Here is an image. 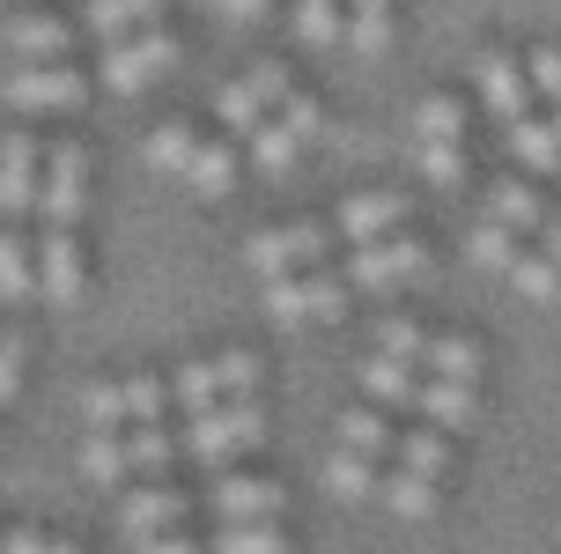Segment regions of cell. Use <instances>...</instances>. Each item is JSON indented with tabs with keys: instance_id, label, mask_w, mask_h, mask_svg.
I'll return each mask as SVG.
<instances>
[{
	"instance_id": "obj_15",
	"label": "cell",
	"mask_w": 561,
	"mask_h": 554,
	"mask_svg": "<svg viewBox=\"0 0 561 554\" xmlns=\"http://www.w3.org/2000/svg\"><path fill=\"white\" fill-rule=\"evenodd\" d=\"M414 407L428 415V429H473L480 421V392L458 385V377H428V385L414 392Z\"/></svg>"
},
{
	"instance_id": "obj_21",
	"label": "cell",
	"mask_w": 561,
	"mask_h": 554,
	"mask_svg": "<svg viewBox=\"0 0 561 554\" xmlns=\"http://www.w3.org/2000/svg\"><path fill=\"white\" fill-rule=\"evenodd\" d=\"M363 392L377 399V407H414L421 377H414V362H399V355H369L363 362Z\"/></svg>"
},
{
	"instance_id": "obj_52",
	"label": "cell",
	"mask_w": 561,
	"mask_h": 554,
	"mask_svg": "<svg viewBox=\"0 0 561 554\" xmlns=\"http://www.w3.org/2000/svg\"><path fill=\"white\" fill-rule=\"evenodd\" d=\"M554 134H561V104H554Z\"/></svg>"
},
{
	"instance_id": "obj_37",
	"label": "cell",
	"mask_w": 561,
	"mask_h": 554,
	"mask_svg": "<svg viewBox=\"0 0 561 554\" xmlns=\"http://www.w3.org/2000/svg\"><path fill=\"white\" fill-rule=\"evenodd\" d=\"M215 118H222L229 134H252L259 118H266V104L252 97V82H222L215 89Z\"/></svg>"
},
{
	"instance_id": "obj_32",
	"label": "cell",
	"mask_w": 561,
	"mask_h": 554,
	"mask_svg": "<svg viewBox=\"0 0 561 554\" xmlns=\"http://www.w3.org/2000/svg\"><path fill=\"white\" fill-rule=\"evenodd\" d=\"M296 37H304L310 53H325L347 37V15H340V0H296Z\"/></svg>"
},
{
	"instance_id": "obj_42",
	"label": "cell",
	"mask_w": 561,
	"mask_h": 554,
	"mask_svg": "<svg viewBox=\"0 0 561 554\" xmlns=\"http://www.w3.org/2000/svg\"><path fill=\"white\" fill-rule=\"evenodd\" d=\"M280 126H288L296 140H318V134H325V111H318V97L288 89V97H280Z\"/></svg>"
},
{
	"instance_id": "obj_1",
	"label": "cell",
	"mask_w": 561,
	"mask_h": 554,
	"mask_svg": "<svg viewBox=\"0 0 561 554\" xmlns=\"http://www.w3.org/2000/svg\"><path fill=\"white\" fill-rule=\"evenodd\" d=\"M266 443V415H259L252 399H229V407H199L193 429L178 437V451H193L207 466H229V459H244Z\"/></svg>"
},
{
	"instance_id": "obj_38",
	"label": "cell",
	"mask_w": 561,
	"mask_h": 554,
	"mask_svg": "<svg viewBox=\"0 0 561 554\" xmlns=\"http://www.w3.org/2000/svg\"><path fill=\"white\" fill-rule=\"evenodd\" d=\"M126 459H134V473H163L170 459H178V437H163L156 421H134V437H126Z\"/></svg>"
},
{
	"instance_id": "obj_31",
	"label": "cell",
	"mask_w": 561,
	"mask_h": 554,
	"mask_svg": "<svg viewBox=\"0 0 561 554\" xmlns=\"http://www.w3.org/2000/svg\"><path fill=\"white\" fill-rule=\"evenodd\" d=\"M193 126L185 118H163L156 134H148V170H170V178H185V163H193Z\"/></svg>"
},
{
	"instance_id": "obj_20",
	"label": "cell",
	"mask_w": 561,
	"mask_h": 554,
	"mask_svg": "<svg viewBox=\"0 0 561 554\" xmlns=\"http://www.w3.org/2000/svg\"><path fill=\"white\" fill-rule=\"evenodd\" d=\"M488 215L510 222V229L525 237V229H539V222H547V200H539L525 178H495V185H488Z\"/></svg>"
},
{
	"instance_id": "obj_49",
	"label": "cell",
	"mask_w": 561,
	"mask_h": 554,
	"mask_svg": "<svg viewBox=\"0 0 561 554\" xmlns=\"http://www.w3.org/2000/svg\"><path fill=\"white\" fill-rule=\"evenodd\" d=\"M0 554H45L37 532H0Z\"/></svg>"
},
{
	"instance_id": "obj_30",
	"label": "cell",
	"mask_w": 561,
	"mask_h": 554,
	"mask_svg": "<svg viewBox=\"0 0 561 554\" xmlns=\"http://www.w3.org/2000/svg\"><path fill=\"white\" fill-rule=\"evenodd\" d=\"M466 259L473 267H488V274H510V259H517V229L510 222H473V237H466Z\"/></svg>"
},
{
	"instance_id": "obj_50",
	"label": "cell",
	"mask_w": 561,
	"mask_h": 554,
	"mask_svg": "<svg viewBox=\"0 0 561 554\" xmlns=\"http://www.w3.org/2000/svg\"><path fill=\"white\" fill-rule=\"evenodd\" d=\"M539 237H547V259L561 267V215H547V222H539Z\"/></svg>"
},
{
	"instance_id": "obj_19",
	"label": "cell",
	"mask_w": 561,
	"mask_h": 554,
	"mask_svg": "<svg viewBox=\"0 0 561 554\" xmlns=\"http://www.w3.org/2000/svg\"><path fill=\"white\" fill-rule=\"evenodd\" d=\"M185 185L199 200H229V185H237V148L229 140H199L193 163H185Z\"/></svg>"
},
{
	"instance_id": "obj_51",
	"label": "cell",
	"mask_w": 561,
	"mask_h": 554,
	"mask_svg": "<svg viewBox=\"0 0 561 554\" xmlns=\"http://www.w3.org/2000/svg\"><path fill=\"white\" fill-rule=\"evenodd\" d=\"M45 554H82V547H67V540H45Z\"/></svg>"
},
{
	"instance_id": "obj_17",
	"label": "cell",
	"mask_w": 561,
	"mask_h": 554,
	"mask_svg": "<svg viewBox=\"0 0 561 554\" xmlns=\"http://www.w3.org/2000/svg\"><path fill=\"white\" fill-rule=\"evenodd\" d=\"M503 140H510V156H517L525 170H561L554 118H533V111H525V118H510V126H503Z\"/></svg>"
},
{
	"instance_id": "obj_5",
	"label": "cell",
	"mask_w": 561,
	"mask_h": 554,
	"mask_svg": "<svg viewBox=\"0 0 561 554\" xmlns=\"http://www.w3.org/2000/svg\"><path fill=\"white\" fill-rule=\"evenodd\" d=\"M325 229L318 222H288V229H259L252 245H244V267H252L259 281H280V274H310L318 259H325Z\"/></svg>"
},
{
	"instance_id": "obj_34",
	"label": "cell",
	"mask_w": 561,
	"mask_h": 554,
	"mask_svg": "<svg viewBox=\"0 0 561 554\" xmlns=\"http://www.w3.org/2000/svg\"><path fill=\"white\" fill-rule=\"evenodd\" d=\"M399 466H407V473H428V480H444V466H450L444 429H407V437H399Z\"/></svg>"
},
{
	"instance_id": "obj_44",
	"label": "cell",
	"mask_w": 561,
	"mask_h": 554,
	"mask_svg": "<svg viewBox=\"0 0 561 554\" xmlns=\"http://www.w3.org/2000/svg\"><path fill=\"white\" fill-rule=\"evenodd\" d=\"M82 415L96 421V429H118V421H126V392H118V385H89L82 392Z\"/></svg>"
},
{
	"instance_id": "obj_27",
	"label": "cell",
	"mask_w": 561,
	"mask_h": 554,
	"mask_svg": "<svg viewBox=\"0 0 561 554\" xmlns=\"http://www.w3.org/2000/svg\"><path fill=\"white\" fill-rule=\"evenodd\" d=\"M325 488H333V502H369V496H377V473H369L363 451L340 443L333 459H325Z\"/></svg>"
},
{
	"instance_id": "obj_40",
	"label": "cell",
	"mask_w": 561,
	"mask_h": 554,
	"mask_svg": "<svg viewBox=\"0 0 561 554\" xmlns=\"http://www.w3.org/2000/svg\"><path fill=\"white\" fill-rule=\"evenodd\" d=\"M421 348H428V332L414 326V318H385L377 326V355H399V362H421Z\"/></svg>"
},
{
	"instance_id": "obj_4",
	"label": "cell",
	"mask_w": 561,
	"mask_h": 554,
	"mask_svg": "<svg viewBox=\"0 0 561 554\" xmlns=\"http://www.w3.org/2000/svg\"><path fill=\"white\" fill-rule=\"evenodd\" d=\"M347 310V281L340 274H280L266 281V318L274 326H318V318H340Z\"/></svg>"
},
{
	"instance_id": "obj_33",
	"label": "cell",
	"mask_w": 561,
	"mask_h": 554,
	"mask_svg": "<svg viewBox=\"0 0 561 554\" xmlns=\"http://www.w3.org/2000/svg\"><path fill=\"white\" fill-rule=\"evenodd\" d=\"M414 140H466V104H458V97H421L414 104Z\"/></svg>"
},
{
	"instance_id": "obj_8",
	"label": "cell",
	"mask_w": 561,
	"mask_h": 554,
	"mask_svg": "<svg viewBox=\"0 0 561 554\" xmlns=\"http://www.w3.org/2000/svg\"><path fill=\"white\" fill-rule=\"evenodd\" d=\"M428 274V245L421 237H369V245H355V259H347V289H399V281H421Z\"/></svg>"
},
{
	"instance_id": "obj_48",
	"label": "cell",
	"mask_w": 561,
	"mask_h": 554,
	"mask_svg": "<svg viewBox=\"0 0 561 554\" xmlns=\"http://www.w3.org/2000/svg\"><path fill=\"white\" fill-rule=\"evenodd\" d=\"M215 8H222L229 23H259V15H266V8H274V0H215Z\"/></svg>"
},
{
	"instance_id": "obj_24",
	"label": "cell",
	"mask_w": 561,
	"mask_h": 554,
	"mask_svg": "<svg viewBox=\"0 0 561 554\" xmlns=\"http://www.w3.org/2000/svg\"><path fill=\"white\" fill-rule=\"evenodd\" d=\"M347 45L363 59H377L392 45V0H347Z\"/></svg>"
},
{
	"instance_id": "obj_16",
	"label": "cell",
	"mask_w": 561,
	"mask_h": 554,
	"mask_svg": "<svg viewBox=\"0 0 561 554\" xmlns=\"http://www.w3.org/2000/svg\"><path fill=\"white\" fill-rule=\"evenodd\" d=\"M156 15H163V0H89V8H82V30L96 37V45H118V37L148 30Z\"/></svg>"
},
{
	"instance_id": "obj_47",
	"label": "cell",
	"mask_w": 561,
	"mask_h": 554,
	"mask_svg": "<svg viewBox=\"0 0 561 554\" xmlns=\"http://www.w3.org/2000/svg\"><path fill=\"white\" fill-rule=\"evenodd\" d=\"M126 554H199V547L185 540V532H156V540H134Z\"/></svg>"
},
{
	"instance_id": "obj_22",
	"label": "cell",
	"mask_w": 561,
	"mask_h": 554,
	"mask_svg": "<svg viewBox=\"0 0 561 554\" xmlns=\"http://www.w3.org/2000/svg\"><path fill=\"white\" fill-rule=\"evenodd\" d=\"M421 362L436 370V377H458V385H480V340H466V332H444V340H428L421 348Z\"/></svg>"
},
{
	"instance_id": "obj_6",
	"label": "cell",
	"mask_w": 561,
	"mask_h": 554,
	"mask_svg": "<svg viewBox=\"0 0 561 554\" xmlns=\"http://www.w3.org/2000/svg\"><path fill=\"white\" fill-rule=\"evenodd\" d=\"M82 200H89V156L75 140H59L45 156V170H37V215H45V229H75Z\"/></svg>"
},
{
	"instance_id": "obj_9",
	"label": "cell",
	"mask_w": 561,
	"mask_h": 554,
	"mask_svg": "<svg viewBox=\"0 0 561 554\" xmlns=\"http://www.w3.org/2000/svg\"><path fill=\"white\" fill-rule=\"evenodd\" d=\"M82 245H75V229H45V245H37V289H45V304H82Z\"/></svg>"
},
{
	"instance_id": "obj_11",
	"label": "cell",
	"mask_w": 561,
	"mask_h": 554,
	"mask_svg": "<svg viewBox=\"0 0 561 554\" xmlns=\"http://www.w3.org/2000/svg\"><path fill=\"white\" fill-rule=\"evenodd\" d=\"M473 82H480V104L495 111L503 126H510V118H525V111H533V75H525V67H517L510 53H480Z\"/></svg>"
},
{
	"instance_id": "obj_35",
	"label": "cell",
	"mask_w": 561,
	"mask_h": 554,
	"mask_svg": "<svg viewBox=\"0 0 561 554\" xmlns=\"http://www.w3.org/2000/svg\"><path fill=\"white\" fill-rule=\"evenodd\" d=\"M82 473L96 480V488H118V480L134 473V459H126V443L104 429V437H89V443H82Z\"/></svg>"
},
{
	"instance_id": "obj_25",
	"label": "cell",
	"mask_w": 561,
	"mask_h": 554,
	"mask_svg": "<svg viewBox=\"0 0 561 554\" xmlns=\"http://www.w3.org/2000/svg\"><path fill=\"white\" fill-rule=\"evenodd\" d=\"M37 296V259L15 229H0V304H30Z\"/></svg>"
},
{
	"instance_id": "obj_28",
	"label": "cell",
	"mask_w": 561,
	"mask_h": 554,
	"mask_svg": "<svg viewBox=\"0 0 561 554\" xmlns=\"http://www.w3.org/2000/svg\"><path fill=\"white\" fill-rule=\"evenodd\" d=\"M296 156H304V140L288 134L280 118H259V126H252V163L266 170V178H288V170H296Z\"/></svg>"
},
{
	"instance_id": "obj_41",
	"label": "cell",
	"mask_w": 561,
	"mask_h": 554,
	"mask_svg": "<svg viewBox=\"0 0 561 554\" xmlns=\"http://www.w3.org/2000/svg\"><path fill=\"white\" fill-rule=\"evenodd\" d=\"M126 421H163V399H170V385L163 377H126Z\"/></svg>"
},
{
	"instance_id": "obj_46",
	"label": "cell",
	"mask_w": 561,
	"mask_h": 554,
	"mask_svg": "<svg viewBox=\"0 0 561 554\" xmlns=\"http://www.w3.org/2000/svg\"><path fill=\"white\" fill-rule=\"evenodd\" d=\"M15 385H23V340L8 332V340H0V407L15 399Z\"/></svg>"
},
{
	"instance_id": "obj_36",
	"label": "cell",
	"mask_w": 561,
	"mask_h": 554,
	"mask_svg": "<svg viewBox=\"0 0 561 554\" xmlns=\"http://www.w3.org/2000/svg\"><path fill=\"white\" fill-rule=\"evenodd\" d=\"M215 554H288V540L274 532V518H244V525H222Z\"/></svg>"
},
{
	"instance_id": "obj_13",
	"label": "cell",
	"mask_w": 561,
	"mask_h": 554,
	"mask_svg": "<svg viewBox=\"0 0 561 554\" xmlns=\"http://www.w3.org/2000/svg\"><path fill=\"white\" fill-rule=\"evenodd\" d=\"M178 518H185V496L178 488H134V496L118 502V540L134 547V540H156V532H178Z\"/></svg>"
},
{
	"instance_id": "obj_12",
	"label": "cell",
	"mask_w": 561,
	"mask_h": 554,
	"mask_svg": "<svg viewBox=\"0 0 561 554\" xmlns=\"http://www.w3.org/2000/svg\"><path fill=\"white\" fill-rule=\"evenodd\" d=\"M207 502H215V518H222V525H244V518H280L288 488H280V480H259V473H222Z\"/></svg>"
},
{
	"instance_id": "obj_26",
	"label": "cell",
	"mask_w": 561,
	"mask_h": 554,
	"mask_svg": "<svg viewBox=\"0 0 561 554\" xmlns=\"http://www.w3.org/2000/svg\"><path fill=\"white\" fill-rule=\"evenodd\" d=\"M414 163L436 193H458L466 185V140H414Z\"/></svg>"
},
{
	"instance_id": "obj_14",
	"label": "cell",
	"mask_w": 561,
	"mask_h": 554,
	"mask_svg": "<svg viewBox=\"0 0 561 554\" xmlns=\"http://www.w3.org/2000/svg\"><path fill=\"white\" fill-rule=\"evenodd\" d=\"M407 207H414L407 193H355V200H340V237H347V245L392 237L399 222H407Z\"/></svg>"
},
{
	"instance_id": "obj_45",
	"label": "cell",
	"mask_w": 561,
	"mask_h": 554,
	"mask_svg": "<svg viewBox=\"0 0 561 554\" xmlns=\"http://www.w3.org/2000/svg\"><path fill=\"white\" fill-rule=\"evenodd\" d=\"M244 82H252V97H259L266 111H280V97L296 89V82H288V67H280V59H259V67L244 75Z\"/></svg>"
},
{
	"instance_id": "obj_29",
	"label": "cell",
	"mask_w": 561,
	"mask_h": 554,
	"mask_svg": "<svg viewBox=\"0 0 561 554\" xmlns=\"http://www.w3.org/2000/svg\"><path fill=\"white\" fill-rule=\"evenodd\" d=\"M510 289H517L525 304H554L561 296V267L547 259V251H517V259H510Z\"/></svg>"
},
{
	"instance_id": "obj_10",
	"label": "cell",
	"mask_w": 561,
	"mask_h": 554,
	"mask_svg": "<svg viewBox=\"0 0 561 554\" xmlns=\"http://www.w3.org/2000/svg\"><path fill=\"white\" fill-rule=\"evenodd\" d=\"M37 140L30 134H0V222H15L37 207Z\"/></svg>"
},
{
	"instance_id": "obj_2",
	"label": "cell",
	"mask_w": 561,
	"mask_h": 554,
	"mask_svg": "<svg viewBox=\"0 0 561 554\" xmlns=\"http://www.w3.org/2000/svg\"><path fill=\"white\" fill-rule=\"evenodd\" d=\"M170 67H178V37L170 30H134V37H118V45H104V89L112 97H140L148 82H163Z\"/></svg>"
},
{
	"instance_id": "obj_7",
	"label": "cell",
	"mask_w": 561,
	"mask_h": 554,
	"mask_svg": "<svg viewBox=\"0 0 561 554\" xmlns=\"http://www.w3.org/2000/svg\"><path fill=\"white\" fill-rule=\"evenodd\" d=\"M0 97L15 111H75L89 97V75H75L67 59H23V67L0 82Z\"/></svg>"
},
{
	"instance_id": "obj_43",
	"label": "cell",
	"mask_w": 561,
	"mask_h": 554,
	"mask_svg": "<svg viewBox=\"0 0 561 554\" xmlns=\"http://www.w3.org/2000/svg\"><path fill=\"white\" fill-rule=\"evenodd\" d=\"M525 75H533V97L561 104V45H533V59H525Z\"/></svg>"
},
{
	"instance_id": "obj_3",
	"label": "cell",
	"mask_w": 561,
	"mask_h": 554,
	"mask_svg": "<svg viewBox=\"0 0 561 554\" xmlns=\"http://www.w3.org/2000/svg\"><path fill=\"white\" fill-rule=\"evenodd\" d=\"M259 385V355H244V348H229V355L215 362H185L178 377H170V399L178 407H222V399H244V392Z\"/></svg>"
},
{
	"instance_id": "obj_18",
	"label": "cell",
	"mask_w": 561,
	"mask_h": 554,
	"mask_svg": "<svg viewBox=\"0 0 561 554\" xmlns=\"http://www.w3.org/2000/svg\"><path fill=\"white\" fill-rule=\"evenodd\" d=\"M67 45H75V30L59 15H15L8 23V53L15 59H67Z\"/></svg>"
},
{
	"instance_id": "obj_39",
	"label": "cell",
	"mask_w": 561,
	"mask_h": 554,
	"mask_svg": "<svg viewBox=\"0 0 561 554\" xmlns=\"http://www.w3.org/2000/svg\"><path fill=\"white\" fill-rule=\"evenodd\" d=\"M340 443H347V451H363V459H377V451H392V429H385V415L355 407V415H340Z\"/></svg>"
},
{
	"instance_id": "obj_23",
	"label": "cell",
	"mask_w": 561,
	"mask_h": 554,
	"mask_svg": "<svg viewBox=\"0 0 561 554\" xmlns=\"http://www.w3.org/2000/svg\"><path fill=\"white\" fill-rule=\"evenodd\" d=\"M377 496H385V510H392V518H436V480H428V473H407L399 466L392 480H377Z\"/></svg>"
}]
</instances>
